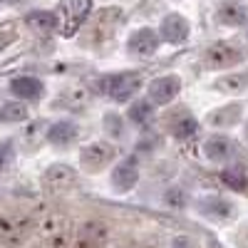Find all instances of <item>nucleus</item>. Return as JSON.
<instances>
[{"label":"nucleus","instance_id":"1","mask_svg":"<svg viewBox=\"0 0 248 248\" xmlns=\"http://www.w3.org/2000/svg\"><path fill=\"white\" fill-rule=\"evenodd\" d=\"M141 87V75L139 72H119L102 79V90L109 94L114 102H127L137 90Z\"/></svg>","mask_w":248,"mask_h":248},{"label":"nucleus","instance_id":"2","mask_svg":"<svg viewBox=\"0 0 248 248\" xmlns=\"http://www.w3.org/2000/svg\"><path fill=\"white\" fill-rule=\"evenodd\" d=\"M117 149L112 147V144H105V141H94V144H87L85 149L79 152V164L85 167L87 171L97 174L107 167V164L114 159Z\"/></svg>","mask_w":248,"mask_h":248},{"label":"nucleus","instance_id":"3","mask_svg":"<svg viewBox=\"0 0 248 248\" xmlns=\"http://www.w3.org/2000/svg\"><path fill=\"white\" fill-rule=\"evenodd\" d=\"M203 60H206V65L214 67V70H229V67H236L238 62H243V52L231 43H214L206 50Z\"/></svg>","mask_w":248,"mask_h":248},{"label":"nucleus","instance_id":"4","mask_svg":"<svg viewBox=\"0 0 248 248\" xmlns=\"http://www.w3.org/2000/svg\"><path fill=\"white\" fill-rule=\"evenodd\" d=\"M122 20V10L119 8H105L92 23V43H107V40L114 37L117 25Z\"/></svg>","mask_w":248,"mask_h":248},{"label":"nucleus","instance_id":"5","mask_svg":"<svg viewBox=\"0 0 248 248\" xmlns=\"http://www.w3.org/2000/svg\"><path fill=\"white\" fill-rule=\"evenodd\" d=\"M196 209L199 214H203L206 218H214V221H229L236 216V206L231 201H226L221 196H203L196 201Z\"/></svg>","mask_w":248,"mask_h":248},{"label":"nucleus","instance_id":"6","mask_svg":"<svg viewBox=\"0 0 248 248\" xmlns=\"http://www.w3.org/2000/svg\"><path fill=\"white\" fill-rule=\"evenodd\" d=\"M179 90H181V79L176 75L156 77L149 85V102H154V105H169V102L179 94Z\"/></svg>","mask_w":248,"mask_h":248},{"label":"nucleus","instance_id":"7","mask_svg":"<svg viewBox=\"0 0 248 248\" xmlns=\"http://www.w3.org/2000/svg\"><path fill=\"white\" fill-rule=\"evenodd\" d=\"M137 181H139V167H137V159L134 156H127V159H122L117 167H114V171H112V186L117 191H129V189H134L137 186Z\"/></svg>","mask_w":248,"mask_h":248},{"label":"nucleus","instance_id":"8","mask_svg":"<svg viewBox=\"0 0 248 248\" xmlns=\"http://www.w3.org/2000/svg\"><path fill=\"white\" fill-rule=\"evenodd\" d=\"M43 181H45V186L50 191H67L77 184V174H75L72 167H67V164H52V167L45 171Z\"/></svg>","mask_w":248,"mask_h":248},{"label":"nucleus","instance_id":"9","mask_svg":"<svg viewBox=\"0 0 248 248\" xmlns=\"http://www.w3.org/2000/svg\"><path fill=\"white\" fill-rule=\"evenodd\" d=\"M127 47H129V52L137 55V57H152V55L159 50V35H156L152 28H141V30H137V32L129 37Z\"/></svg>","mask_w":248,"mask_h":248},{"label":"nucleus","instance_id":"10","mask_svg":"<svg viewBox=\"0 0 248 248\" xmlns=\"http://www.w3.org/2000/svg\"><path fill=\"white\" fill-rule=\"evenodd\" d=\"M159 32H161V40H167L171 45H179L189 37V23H186V17H181L179 13H171L161 20Z\"/></svg>","mask_w":248,"mask_h":248},{"label":"nucleus","instance_id":"11","mask_svg":"<svg viewBox=\"0 0 248 248\" xmlns=\"http://www.w3.org/2000/svg\"><path fill=\"white\" fill-rule=\"evenodd\" d=\"M203 154L209 156L211 161H229L233 154H236V147L229 137H221V134H214L206 139L203 144Z\"/></svg>","mask_w":248,"mask_h":248},{"label":"nucleus","instance_id":"12","mask_svg":"<svg viewBox=\"0 0 248 248\" xmlns=\"http://www.w3.org/2000/svg\"><path fill=\"white\" fill-rule=\"evenodd\" d=\"M216 17H218V23H223V25L238 28V25H243V23H246V17H248V8L241 3V0H226V3L218 8Z\"/></svg>","mask_w":248,"mask_h":248},{"label":"nucleus","instance_id":"13","mask_svg":"<svg viewBox=\"0 0 248 248\" xmlns=\"http://www.w3.org/2000/svg\"><path fill=\"white\" fill-rule=\"evenodd\" d=\"M67 25H65V35H72L82 23L87 20L90 10H92V0H67Z\"/></svg>","mask_w":248,"mask_h":248},{"label":"nucleus","instance_id":"14","mask_svg":"<svg viewBox=\"0 0 248 248\" xmlns=\"http://www.w3.org/2000/svg\"><path fill=\"white\" fill-rule=\"evenodd\" d=\"M10 92L20 99H40L45 92V85L37 77H15L10 82Z\"/></svg>","mask_w":248,"mask_h":248},{"label":"nucleus","instance_id":"15","mask_svg":"<svg viewBox=\"0 0 248 248\" xmlns=\"http://www.w3.org/2000/svg\"><path fill=\"white\" fill-rule=\"evenodd\" d=\"M107 243V229L102 223H87L79 231L75 248H105Z\"/></svg>","mask_w":248,"mask_h":248},{"label":"nucleus","instance_id":"16","mask_svg":"<svg viewBox=\"0 0 248 248\" xmlns=\"http://www.w3.org/2000/svg\"><path fill=\"white\" fill-rule=\"evenodd\" d=\"M77 134H79V129L72 122H55L47 129V139L55 144V147H70V144L77 139Z\"/></svg>","mask_w":248,"mask_h":248},{"label":"nucleus","instance_id":"17","mask_svg":"<svg viewBox=\"0 0 248 248\" xmlns=\"http://www.w3.org/2000/svg\"><path fill=\"white\" fill-rule=\"evenodd\" d=\"M25 23H28V28H32L35 32L47 35V32H52V30L57 28V15L50 13V10H32V13L25 15Z\"/></svg>","mask_w":248,"mask_h":248},{"label":"nucleus","instance_id":"18","mask_svg":"<svg viewBox=\"0 0 248 248\" xmlns=\"http://www.w3.org/2000/svg\"><path fill=\"white\" fill-rule=\"evenodd\" d=\"M243 114V107L238 105H226V107H218L209 114V124L211 127H231V124H236Z\"/></svg>","mask_w":248,"mask_h":248},{"label":"nucleus","instance_id":"19","mask_svg":"<svg viewBox=\"0 0 248 248\" xmlns=\"http://www.w3.org/2000/svg\"><path fill=\"white\" fill-rule=\"evenodd\" d=\"M214 90L218 92H226V94H238L243 90H248V72H233V75H226V77H218L214 82Z\"/></svg>","mask_w":248,"mask_h":248},{"label":"nucleus","instance_id":"20","mask_svg":"<svg viewBox=\"0 0 248 248\" xmlns=\"http://www.w3.org/2000/svg\"><path fill=\"white\" fill-rule=\"evenodd\" d=\"M196 132H199V122H196L191 114H181L179 119L171 122V134H174L176 139H189V137H194Z\"/></svg>","mask_w":248,"mask_h":248},{"label":"nucleus","instance_id":"21","mask_svg":"<svg viewBox=\"0 0 248 248\" xmlns=\"http://www.w3.org/2000/svg\"><path fill=\"white\" fill-rule=\"evenodd\" d=\"M28 119V107L20 102H8L0 107V122L3 124H15V122H25Z\"/></svg>","mask_w":248,"mask_h":248},{"label":"nucleus","instance_id":"22","mask_svg":"<svg viewBox=\"0 0 248 248\" xmlns=\"http://www.w3.org/2000/svg\"><path fill=\"white\" fill-rule=\"evenodd\" d=\"M28 229V221L23 216H8L0 221V233H3L5 238H17V236H23Z\"/></svg>","mask_w":248,"mask_h":248},{"label":"nucleus","instance_id":"23","mask_svg":"<svg viewBox=\"0 0 248 248\" xmlns=\"http://www.w3.org/2000/svg\"><path fill=\"white\" fill-rule=\"evenodd\" d=\"M149 117H152V102L149 99H139L129 107V119L137 122V124H144Z\"/></svg>","mask_w":248,"mask_h":248},{"label":"nucleus","instance_id":"24","mask_svg":"<svg viewBox=\"0 0 248 248\" xmlns=\"http://www.w3.org/2000/svg\"><path fill=\"white\" fill-rule=\"evenodd\" d=\"M221 179H223V184H229L231 189H238V191H243V189H246V174H243V169H241V167L226 169V171L221 174Z\"/></svg>","mask_w":248,"mask_h":248},{"label":"nucleus","instance_id":"25","mask_svg":"<svg viewBox=\"0 0 248 248\" xmlns=\"http://www.w3.org/2000/svg\"><path fill=\"white\" fill-rule=\"evenodd\" d=\"M164 203L171 206V209H184L186 206V194L179 189V186H171V189H167V194H164Z\"/></svg>","mask_w":248,"mask_h":248},{"label":"nucleus","instance_id":"26","mask_svg":"<svg viewBox=\"0 0 248 248\" xmlns=\"http://www.w3.org/2000/svg\"><path fill=\"white\" fill-rule=\"evenodd\" d=\"M13 161H15V147H13V141L0 144V174L8 171L13 167Z\"/></svg>","mask_w":248,"mask_h":248},{"label":"nucleus","instance_id":"27","mask_svg":"<svg viewBox=\"0 0 248 248\" xmlns=\"http://www.w3.org/2000/svg\"><path fill=\"white\" fill-rule=\"evenodd\" d=\"M105 129H107V134H112L114 139H122V137H124L122 119H119L117 114H107V117H105Z\"/></svg>","mask_w":248,"mask_h":248},{"label":"nucleus","instance_id":"28","mask_svg":"<svg viewBox=\"0 0 248 248\" xmlns=\"http://www.w3.org/2000/svg\"><path fill=\"white\" fill-rule=\"evenodd\" d=\"M171 248H196V243L189 238V236H176L171 241Z\"/></svg>","mask_w":248,"mask_h":248},{"label":"nucleus","instance_id":"29","mask_svg":"<svg viewBox=\"0 0 248 248\" xmlns=\"http://www.w3.org/2000/svg\"><path fill=\"white\" fill-rule=\"evenodd\" d=\"M5 3H8V5H25L28 0H5Z\"/></svg>","mask_w":248,"mask_h":248},{"label":"nucleus","instance_id":"30","mask_svg":"<svg viewBox=\"0 0 248 248\" xmlns=\"http://www.w3.org/2000/svg\"><path fill=\"white\" fill-rule=\"evenodd\" d=\"M246 141H248V124H246Z\"/></svg>","mask_w":248,"mask_h":248}]
</instances>
